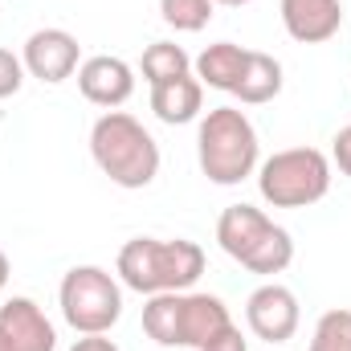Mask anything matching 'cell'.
Returning a JSON list of instances; mask_svg holds the SVG:
<instances>
[{
    "label": "cell",
    "mask_w": 351,
    "mask_h": 351,
    "mask_svg": "<svg viewBox=\"0 0 351 351\" xmlns=\"http://www.w3.org/2000/svg\"><path fill=\"white\" fill-rule=\"evenodd\" d=\"M70 351H119V343L106 339V335H82V339H74Z\"/></svg>",
    "instance_id": "22"
},
{
    "label": "cell",
    "mask_w": 351,
    "mask_h": 351,
    "mask_svg": "<svg viewBox=\"0 0 351 351\" xmlns=\"http://www.w3.org/2000/svg\"><path fill=\"white\" fill-rule=\"evenodd\" d=\"M213 4H225V8H241V4H254V0H213Z\"/></svg>",
    "instance_id": "24"
},
{
    "label": "cell",
    "mask_w": 351,
    "mask_h": 351,
    "mask_svg": "<svg viewBox=\"0 0 351 351\" xmlns=\"http://www.w3.org/2000/svg\"><path fill=\"white\" fill-rule=\"evenodd\" d=\"M139 70H143L147 86H160V82H172V78L192 74V58H188L180 45H172V41H156V45H147V49H143Z\"/></svg>",
    "instance_id": "16"
},
{
    "label": "cell",
    "mask_w": 351,
    "mask_h": 351,
    "mask_svg": "<svg viewBox=\"0 0 351 351\" xmlns=\"http://www.w3.org/2000/svg\"><path fill=\"white\" fill-rule=\"evenodd\" d=\"M306 351H351V311H327L315 323Z\"/></svg>",
    "instance_id": "18"
},
{
    "label": "cell",
    "mask_w": 351,
    "mask_h": 351,
    "mask_svg": "<svg viewBox=\"0 0 351 351\" xmlns=\"http://www.w3.org/2000/svg\"><path fill=\"white\" fill-rule=\"evenodd\" d=\"M25 86V62L12 49H0V98H12Z\"/></svg>",
    "instance_id": "19"
},
{
    "label": "cell",
    "mask_w": 351,
    "mask_h": 351,
    "mask_svg": "<svg viewBox=\"0 0 351 351\" xmlns=\"http://www.w3.org/2000/svg\"><path fill=\"white\" fill-rule=\"evenodd\" d=\"M90 156L98 172L119 188H147L160 176V143L127 110L98 114V123L90 127Z\"/></svg>",
    "instance_id": "2"
},
{
    "label": "cell",
    "mask_w": 351,
    "mask_h": 351,
    "mask_svg": "<svg viewBox=\"0 0 351 351\" xmlns=\"http://www.w3.org/2000/svg\"><path fill=\"white\" fill-rule=\"evenodd\" d=\"M233 327L229 306L217 294H196V290H168L152 294L143 306V331L160 348H208L217 335Z\"/></svg>",
    "instance_id": "3"
},
{
    "label": "cell",
    "mask_w": 351,
    "mask_h": 351,
    "mask_svg": "<svg viewBox=\"0 0 351 351\" xmlns=\"http://www.w3.org/2000/svg\"><path fill=\"white\" fill-rule=\"evenodd\" d=\"M245 323H250V331H254L258 339H265V343H286V339H294V331H298V323H302V311H298L294 290H286V286H278V282L258 286V290L250 294V302H245Z\"/></svg>",
    "instance_id": "9"
},
{
    "label": "cell",
    "mask_w": 351,
    "mask_h": 351,
    "mask_svg": "<svg viewBox=\"0 0 351 351\" xmlns=\"http://www.w3.org/2000/svg\"><path fill=\"white\" fill-rule=\"evenodd\" d=\"M245 106H262V102H274L282 94V62L269 58V53H258L250 49L245 58V70H241V82L233 90Z\"/></svg>",
    "instance_id": "15"
},
{
    "label": "cell",
    "mask_w": 351,
    "mask_h": 351,
    "mask_svg": "<svg viewBox=\"0 0 351 351\" xmlns=\"http://www.w3.org/2000/svg\"><path fill=\"white\" fill-rule=\"evenodd\" d=\"M196 160H200V172L221 188H233L258 172L262 143H258V131L245 119V110L213 106L196 131Z\"/></svg>",
    "instance_id": "4"
},
{
    "label": "cell",
    "mask_w": 351,
    "mask_h": 351,
    "mask_svg": "<svg viewBox=\"0 0 351 351\" xmlns=\"http://www.w3.org/2000/svg\"><path fill=\"white\" fill-rule=\"evenodd\" d=\"M245 58H250V49H241V45H233V41H217V45H208V49L192 62V66H196V82L233 94L237 82H241Z\"/></svg>",
    "instance_id": "14"
},
{
    "label": "cell",
    "mask_w": 351,
    "mask_h": 351,
    "mask_svg": "<svg viewBox=\"0 0 351 351\" xmlns=\"http://www.w3.org/2000/svg\"><path fill=\"white\" fill-rule=\"evenodd\" d=\"M78 90H82L86 102L102 106V110H114L135 94V70L123 58L98 53V58H86L78 66Z\"/></svg>",
    "instance_id": "11"
},
{
    "label": "cell",
    "mask_w": 351,
    "mask_h": 351,
    "mask_svg": "<svg viewBox=\"0 0 351 351\" xmlns=\"http://www.w3.org/2000/svg\"><path fill=\"white\" fill-rule=\"evenodd\" d=\"M331 160H335V168L351 180V123L335 131V139H331Z\"/></svg>",
    "instance_id": "20"
},
{
    "label": "cell",
    "mask_w": 351,
    "mask_h": 351,
    "mask_svg": "<svg viewBox=\"0 0 351 351\" xmlns=\"http://www.w3.org/2000/svg\"><path fill=\"white\" fill-rule=\"evenodd\" d=\"M8 274H12V265H8V254L0 250V290L8 286Z\"/></svg>",
    "instance_id": "23"
},
{
    "label": "cell",
    "mask_w": 351,
    "mask_h": 351,
    "mask_svg": "<svg viewBox=\"0 0 351 351\" xmlns=\"http://www.w3.org/2000/svg\"><path fill=\"white\" fill-rule=\"evenodd\" d=\"M282 25L302 45H323L343 25V0H282Z\"/></svg>",
    "instance_id": "12"
},
{
    "label": "cell",
    "mask_w": 351,
    "mask_h": 351,
    "mask_svg": "<svg viewBox=\"0 0 351 351\" xmlns=\"http://www.w3.org/2000/svg\"><path fill=\"white\" fill-rule=\"evenodd\" d=\"M119 278L135 294H168V290H192L204 274V250L188 237H135L119 250Z\"/></svg>",
    "instance_id": "1"
},
{
    "label": "cell",
    "mask_w": 351,
    "mask_h": 351,
    "mask_svg": "<svg viewBox=\"0 0 351 351\" xmlns=\"http://www.w3.org/2000/svg\"><path fill=\"white\" fill-rule=\"evenodd\" d=\"M160 16L176 33H200L213 21V0H160Z\"/></svg>",
    "instance_id": "17"
},
{
    "label": "cell",
    "mask_w": 351,
    "mask_h": 351,
    "mask_svg": "<svg viewBox=\"0 0 351 351\" xmlns=\"http://www.w3.org/2000/svg\"><path fill=\"white\" fill-rule=\"evenodd\" d=\"M221 250L254 274H282L294 262V241L282 225H274L254 204H229L217 221Z\"/></svg>",
    "instance_id": "5"
},
{
    "label": "cell",
    "mask_w": 351,
    "mask_h": 351,
    "mask_svg": "<svg viewBox=\"0 0 351 351\" xmlns=\"http://www.w3.org/2000/svg\"><path fill=\"white\" fill-rule=\"evenodd\" d=\"M200 106H204V86H200L192 74L152 86V110H156V119L168 123V127H184V123L200 119Z\"/></svg>",
    "instance_id": "13"
},
{
    "label": "cell",
    "mask_w": 351,
    "mask_h": 351,
    "mask_svg": "<svg viewBox=\"0 0 351 351\" xmlns=\"http://www.w3.org/2000/svg\"><path fill=\"white\" fill-rule=\"evenodd\" d=\"M21 62H25V74H33L45 86H58V82H66V78L78 74L82 45L66 29H37V33H29Z\"/></svg>",
    "instance_id": "8"
},
{
    "label": "cell",
    "mask_w": 351,
    "mask_h": 351,
    "mask_svg": "<svg viewBox=\"0 0 351 351\" xmlns=\"http://www.w3.org/2000/svg\"><path fill=\"white\" fill-rule=\"evenodd\" d=\"M200 351H250V343H245V335H241L237 327H229L225 335H217L208 348H200Z\"/></svg>",
    "instance_id": "21"
},
{
    "label": "cell",
    "mask_w": 351,
    "mask_h": 351,
    "mask_svg": "<svg viewBox=\"0 0 351 351\" xmlns=\"http://www.w3.org/2000/svg\"><path fill=\"white\" fill-rule=\"evenodd\" d=\"M0 351H58V331L33 298H8L0 306Z\"/></svg>",
    "instance_id": "10"
},
{
    "label": "cell",
    "mask_w": 351,
    "mask_h": 351,
    "mask_svg": "<svg viewBox=\"0 0 351 351\" xmlns=\"http://www.w3.org/2000/svg\"><path fill=\"white\" fill-rule=\"evenodd\" d=\"M258 192L274 208H306L331 192V160L319 147H286L258 164Z\"/></svg>",
    "instance_id": "6"
},
{
    "label": "cell",
    "mask_w": 351,
    "mask_h": 351,
    "mask_svg": "<svg viewBox=\"0 0 351 351\" xmlns=\"http://www.w3.org/2000/svg\"><path fill=\"white\" fill-rule=\"evenodd\" d=\"M58 302L78 335H106L123 319V286L102 265H74L58 286Z\"/></svg>",
    "instance_id": "7"
}]
</instances>
